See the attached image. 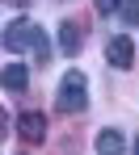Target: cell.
Segmentation results:
<instances>
[{
    "instance_id": "obj_1",
    "label": "cell",
    "mask_w": 139,
    "mask_h": 155,
    "mask_svg": "<svg viewBox=\"0 0 139 155\" xmlns=\"http://www.w3.org/2000/svg\"><path fill=\"white\" fill-rule=\"evenodd\" d=\"M55 105L63 109V113H80L84 105H89V80H84V71H68V76L59 80Z\"/></svg>"
},
{
    "instance_id": "obj_2",
    "label": "cell",
    "mask_w": 139,
    "mask_h": 155,
    "mask_svg": "<svg viewBox=\"0 0 139 155\" xmlns=\"http://www.w3.org/2000/svg\"><path fill=\"white\" fill-rule=\"evenodd\" d=\"M38 38H42L38 25H30V21H13V25H4V51H9V54H21L26 46L38 51Z\"/></svg>"
},
{
    "instance_id": "obj_3",
    "label": "cell",
    "mask_w": 139,
    "mask_h": 155,
    "mask_svg": "<svg viewBox=\"0 0 139 155\" xmlns=\"http://www.w3.org/2000/svg\"><path fill=\"white\" fill-rule=\"evenodd\" d=\"M106 59H110V67H131V63H135V42H131L127 34L110 38V46H106Z\"/></svg>"
},
{
    "instance_id": "obj_4",
    "label": "cell",
    "mask_w": 139,
    "mask_h": 155,
    "mask_svg": "<svg viewBox=\"0 0 139 155\" xmlns=\"http://www.w3.org/2000/svg\"><path fill=\"white\" fill-rule=\"evenodd\" d=\"M80 46H84L80 25H76V21H63V25H59V51L63 54H80Z\"/></svg>"
},
{
    "instance_id": "obj_5",
    "label": "cell",
    "mask_w": 139,
    "mask_h": 155,
    "mask_svg": "<svg viewBox=\"0 0 139 155\" xmlns=\"http://www.w3.org/2000/svg\"><path fill=\"white\" fill-rule=\"evenodd\" d=\"M17 134H21L26 143H42V138H47V117H42V113H26Z\"/></svg>"
},
{
    "instance_id": "obj_6",
    "label": "cell",
    "mask_w": 139,
    "mask_h": 155,
    "mask_svg": "<svg viewBox=\"0 0 139 155\" xmlns=\"http://www.w3.org/2000/svg\"><path fill=\"white\" fill-rule=\"evenodd\" d=\"M97 155H127L122 130H101V134H97Z\"/></svg>"
},
{
    "instance_id": "obj_7",
    "label": "cell",
    "mask_w": 139,
    "mask_h": 155,
    "mask_svg": "<svg viewBox=\"0 0 139 155\" xmlns=\"http://www.w3.org/2000/svg\"><path fill=\"white\" fill-rule=\"evenodd\" d=\"M26 84H30L26 63H4V92H26Z\"/></svg>"
},
{
    "instance_id": "obj_8",
    "label": "cell",
    "mask_w": 139,
    "mask_h": 155,
    "mask_svg": "<svg viewBox=\"0 0 139 155\" xmlns=\"http://www.w3.org/2000/svg\"><path fill=\"white\" fill-rule=\"evenodd\" d=\"M122 21L127 25H139V0H127L122 4Z\"/></svg>"
},
{
    "instance_id": "obj_9",
    "label": "cell",
    "mask_w": 139,
    "mask_h": 155,
    "mask_svg": "<svg viewBox=\"0 0 139 155\" xmlns=\"http://www.w3.org/2000/svg\"><path fill=\"white\" fill-rule=\"evenodd\" d=\"M122 0H97V13H118Z\"/></svg>"
},
{
    "instance_id": "obj_10",
    "label": "cell",
    "mask_w": 139,
    "mask_h": 155,
    "mask_svg": "<svg viewBox=\"0 0 139 155\" xmlns=\"http://www.w3.org/2000/svg\"><path fill=\"white\" fill-rule=\"evenodd\" d=\"M13 4H30V0H13Z\"/></svg>"
},
{
    "instance_id": "obj_11",
    "label": "cell",
    "mask_w": 139,
    "mask_h": 155,
    "mask_svg": "<svg viewBox=\"0 0 139 155\" xmlns=\"http://www.w3.org/2000/svg\"><path fill=\"white\" fill-rule=\"evenodd\" d=\"M135 155H139V138H135Z\"/></svg>"
}]
</instances>
